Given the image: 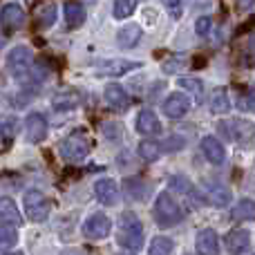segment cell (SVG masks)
I'll use <instances>...</instances> for the list:
<instances>
[{
    "label": "cell",
    "mask_w": 255,
    "mask_h": 255,
    "mask_svg": "<svg viewBox=\"0 0 255 255\" xmlns=\"http://www.w3.org/2000/svg\"><path fill=\"white\" fill-rule=\"evenodd\" d=\"M88 13H85V7L81 2H67L65 4V20L70 29H79L81 25L85 22Z\"/></svg>",
    "instance_id": "obj_21"
},
{
    "label": "cell",
    "mask_w": 255,
    "mask_h": 255,
    "mask_svg": "<svg viewBox=\"0 0 255 255\" xmlns=\"http://www.w3.org/2000/svg\"><path fill=\"white\" fill-rule=\"evenodd\" d=\"M170 188L175 190V193H181V197L188 202V206H202V204L206 202V197H204V195L193 186V181H188L184 175H175V177H172V179H170Z\"/></svg>",
    "instance_id": "obj_8"
},
{
    "label": "cell",
    "mask_w": 255,
    "mask_h": 255,
    "mask_svg": "<svg viewBox=\"0 0 255 255\" xmlns=\"http://www.w3.org/2000/svg\"><path fill=\"white\" fill-rule=\"evenodd\" d=\"M90 150H92V141H90V136L85 134L83 130H76V132H72L65 141H63L61 157L65 159V161L81 163L90 154Z\"/></svg>",
    "instance_id": "obj_1"
},
{
    "label": "cell",
    "mask_w": 255,
    "mask_h": 255,
    "mask_svg": "<svg viewBox=\"0 0 255 255\" xmlns=\"http://www.w3.org/2000/svg\"><path fill=\"white\" fill-rule=\"evenodd\" d=\"M220 130H226V134L238 143H251L255 139V124L249 119H233L229 124H220Z\"/></svg>",
    "instance_id": "obj_6"
},
{
    "label": "cell",
    "mask_w": 255,
    "mask_h": 255,
    "mask_svg": "<svg viewBox=\"0 0 255 255\" xmlns=\"http://www.w3.org/2000/svg\"><path fill=\"white\" fill-rule=\"evenodd\" d=\"M25 136L29 143H40V141L47 136V121L43 115L38 112H31L25 119Z\"/></svg>",
    "instance_id": "obj_11"
},
{
    "label": "cell",
    "mask_w": 255,
    "mask_h": 255,
    "mask_svg": "<svg viewBox=\"0 0 255 255\" xmlns=\"http://www.w3.org/2000/svg\"><path fill=\"white\" fill-rule=\"evenodd\" d=\"M31 63H34V52L29 47H25V45H18L7 56V70L11 72L16 81H25L29 76Z\"/></svg>",
    "instance_id": "obj_4"
},
{
    "label": "cell",
    "mask_w": 255,
    "mask_h": 255,
    "mask_svg": "<svg viewBox=\"0 0 255 255\" xmlns=\"http://www.w3.org/2000/svg\"><path fill=\"white\" fill-rule=\"evenodd\" d=\"M224 244H226V251L231 255H242L251 247V233H249L247 229H235L226 235Z\"/></svg>",
    "instance_id": "obj_14"
},
{
    "label": "cell",
    "mask_w": 255,
    "mask_h": 255,
    "mask_svg": "<svg viewBox=\"0 0 255 255\" xmlns=\"http://www.w3.org/2000/svg\"><path fill=\"white\" fill-rule=\"evenodd\" d=\"M195 251L197 255H220V240L213 229H204L197 233L195 240Z\"/></svg>",
    "instance_id": "obj_12"
},
{
    "label": "cell",
    "mask_w": 255,
    "mask_h": 255,
    "mask_svg": "<svg viewBox=\"0 0 255 255\" xmlns=\"http://www.w3.org/2000/svg\"><path fill=\"white\" fill-rule=\"evenodd\" d=\"M22 204H25V211H27V217L31 222H45L49 215V202L45 199V195L40 190L31 188L25 193L22 197Z\"/></svg>",
    "instance_id": "obj_5"
},
{
    "label": "cell",
    "mask_w": 255,
    "mask_h": 255,
    "mask_svg": "<svg viewBox=\"0 0 255 255\" xmlns=\"http://www.w3.org/2000/svg\"><path fill=\"white\" fill-rule=\"evenodd\" d=\"M81 103V97L74 92V90H67V92H61L54 97V110L58 112H67V110H74V108H79Z\"/></svg>",
    "instance_id": "obj_23"
},
{
    "label": "cell",
    "mask_w": 255,
    "mask_h": 255,
    "mask_svg": "<svg viewBox=\"0 0 255 255\" xmlns=\"http://www.w3.org/2000/svg\"><path fill=\"white\" fill-rule=\"evenodd\" d=\"M106 130H110V132H108V136H110V139H119V126H115V124H106Z\"/></svg>",
    "instance_id": "obj_37"
},
{
    "label": "cell",
    "mask_w": 255,
    "mask_h": 255,
    "mask_svg": "<svg viewBox=\"0 0 255 255\" xmlns=\"http://www.w3.org/2000/svg\"><path fill=\"white\" fill-rule=\"evenodd\" d=\"M141 67L139 63L134 61H126V58H108V61H101L97 65V72L103 76H124L128 72Z\"/></svg>",
    "instance_id": "obj_10"
},
{
    "label": "cell",
    "mask_w": 255,
    "mask_h": 255,
    "mask_svg": "<svg viewBox=\"0 0 255 255\" xmlns=\"http://www.w3.org/2000/svg\"><path fill=\"white\" fill-rule=\"evenodd\" d=\"M206 197L211 199L215 206H226L231 202V190L222 184H208L206 186Z\"/></svg>",
    "instance_id": "obj_24"
},
{
    "label": "cell",
    "mask_w": 255,
    "mask_h": 255,
    "mask_svg": "<svg viewBox=\"0 0 255 255\" xmlns=\"http://www.w3.org/2000/svg\"><path fill=\"white\" fill-rule=\"evenodd\" d=\"M181 65H184L181 58H172V63H163V72H166V74H175Z\"/></svg>",
    "instance_id": "obj_35"
},
{
    "label": "cell",
    "mask_w": 255,
    "mask_h": 255,
    "mask_svg": "<svg viewBox=\"0 0 255 255\" xmlns=\"http://www.w3.org/2000/svg\"><path fill=\"white\" fill-rule=\"evenodd\" d=\"M233 217L240 222H255V202L253 199H242L233 208Z\"/></svg>",
    "instance_id": "obj_27"
},
{
    "label": "cell",
    "mask_w": 255,
    "mask_h": 255,
    "mask_svg": "<svg viewBox=\"0 0 255 255\" xmlns=\"http://www.w3.org/2000/svg\"><path fill=\"white\" fill-rule=\"evenodd\" d=\"M177 83H179V88H184V90H188V92H195L197 97H202V83H199L197 79H186V76H181Z\"/></svg>",
    "instance_id": "obj_33"
},
{
    "label": "cell",
    "mask_w": 255,
    "mask_h": 255,
    "mask_svg": "<svg viewBox=\"0 0 255 255\" xmlns=\"http://www.w3.org/2000/svg\"><path fill=\"white\" fill-rule=\"evenodd\" d=\"M161 110H163V115H166L168 119H181V117L190 110V99L186 97V94H181V92H172V94H168L166 97Z\"/></svg>",
    "instance_id": "obj_9"
},
{
    "label": "cell",
    "mask_w": 255,
    "mask_h": 255,
    "mask_svg": "<svg viewBox=\"0 0 255 255\" xmlns=\"http://www.w3.org/2000/svg\"><path fill=\"white\" fill-rule=\"evenodd\" d=\"M139 157L145 159V161H157L161 157V143H157L152 139H143L139 143Z\"/></svg>",
    "instance_id": "obj_26"
},
{
    "label": "cell",
    "mask_w": 255,
    "mask_h": 255,
    "mask_svg": "<svg viewBox=\"0 0 255 255\" xmlns=\"http://www.w3.org/2000/svg\"><path fill=\"white\" fill-rule=\"evenodd\" d=\"M56 16H58L56 7H54V4H45V7L38 11V25L47 29V27H52L54 22H56Z\"/></svg>",
    "instance_id": "obj_30"
},
{
    "label": "cell",
    "mask_w": 255,
    "mask_h": 255,
    "mask_svg": "<svg viewBox=\"0 0 255 255\" xmlns=\"http://www.w3.org/2000/svg\"><path fill=\"white\" fill-rule=\"evenodd\" d=\"M136 130H139L141 134H148V136H154L161 132V124H159L154 110H141L139 112V117H136Z\"/></svg>",
    "instance_id": "obj_19"
},
{
    "label": "cell",
    "mask_w": 255,
    "mask_h": 255,
    "mask_svg": "<svg viewBox=\"0 0 255 255\" xmlns=\"http://www.w3.org/2000/svg\"><path fill=\"white\" fill-rule=\"evenodd\" d=\"M94 195H97L99 204H103V206H115L117 199H119V188H117V181L112 179H99L97 184H94Z\"/></svg>",
    "instance_id": "obj_15"
},
{
    "label": "cell",
    "mask_w": 255,
    "mask_h": 255,
    "mask_svg": "<svg viewBox=\"0 0 255 255\" xmlns=\"http://www.w3.org/2000/svg\"><path fill=\"white\" fill-rule=\"evenodd\" d=\"M136 7H139V0H115L112 2V16L117 20H126L136 11Z\"/></svg>",
    "instance_id": "obj_25"
},
{
    "label": "cell",
    "mask_w": 255,
    "mask_h": 255,
    "mask_svg": "<svg viewBox=\"0 0 255 255\" xmlns=\"http://www.w3.org/2000/svg\"><path fill=\"white\" fill-rule=\"evenodd\" d=\"M172 247H175V242H172L170 238H163V235H159V238H152V242H150L148 255H170L172 253Z\"/></svg>",
    "instance_id": "obj_28"
},
{
    "label": "cell",
    "mask_w": 255,
    "mask_h": 255,
    "mask_svg": "<svg viewBox=\"0 0 255 255\" xmlns=\"http://www.w3.org/2000/svg\"><path fill=\"white\" fill-rule=\"evenodd\" d=\"M4 255H22V253H11V251H9V253H4Z\"/></svg>",
    "instance_id": "obj_39"
},
{
    "label": "cell",
    "mask_w": 255,
    "mask_h": 255,
    "mask_svg": "<svg viewBox=\"0 0 255 255\" xmlns=\"http://www.w3.org/2000/svg\"><path fill=\"white\" fill-rule=\"evenodd\" d=\"M16 132H18L16 117H2V121H0V134H2V139H13Z\"/></svg>",
    "instance_id": "obj_31"
},
{
    "label": "cell",
    "mask_w": 255,
    "mask_h": 255,
    "mask_svg": "<svg viewBox=\"0 0 255 255\" xmlns=\"http://www.w3.org/2000/svg\"><path fill=\"white\" fill-rule=\"evenodd\" d=\"M184 145V141L179 139V136H172V141H168V148L170 150H175V148H181Z\"/></svg>",
    "instance_id": "obj_38"
},
{
    "label": "cell",
    "mask_w": 255,
    "mask_h": 255,
    "mask_svg": "<svg viewBox=\"0 0 255 255\" xmlns=\"http://www.w3.org/2000/svg\"><path fill=\"white\" fill-rule=\"evenodd\" d=\"M110 233H112V222H110V217L103 215V213L90 215L83 224V235L88 240H106Z\"/></svg>",
    "instance_id": "obj_7"
},
{
    "label": "cell",
    "mask_w": 255,
    "mask_h": 255,
    "mask_svg": "<svg viewBox=\"0 0 255 255\" xmlns=\"http://www.w3.org/2000/svg\"><path fill=\"white\" fill-rule=\"evenodd\" d=\"M103 97H106L108 106H110L112 110H117V112H124V110L130 108V97H128V92L121 88L119 83L106 85V92H103Z\"/></svg>",
    "instance_id": "obj_13"
},
{
    "label": "cell",
    "mask_w": 255,
    "mask_h": 255,
    "mask_svg": "<svg viewBox=\"0 0 255 255\" xmlns=\"http://www.w3.org/2000/svg\"><path fill=\"white\" fill-rule=\"evenodd\" d=\"M16 242H18L16 229H13V226H7V224L0 226V249H2V251H9L11 247H16Z\"/></svg>",
    "instance_id": "obj_29"
},
{
    "label": "cell",
    "mask_w": 255,
    "mask_h": 255,
    "mask_svg": "<svg viewBox=\"0 0 255 255\" xmlns=\"http://www.w3.org/2000/svg\"><path fill=\"white\" fill-rule=\"evenodd\" d=\"M211 29H213V20H211V16H202V18H197V22H195V34L202 36V38H206V36L211 34Z\"/></svg>",
    "instance_id": "obj_32"
},
{
    "label": "cell",
    "mask_w": 255,
    "mask_h": 255,
    "mask_svg": "<svg viewBox=\"0 0 255 255\" xmlns=\"http://www.w3.org/2000/svg\"><path fill=\"white\" fill-rule=\"evenodd\" d=\"M159 2H161L163 7L168 9V11H172L175 16H179V11H181V0H159Z\"/></svg>",
    "instance_id": "obj_34"
},
{
    "label": "cell",
    "mask_w": 255,
    "mask_h": 255,
    "mask_svg": "<svg viewBox=\"0 0 255 255\" xmlns=\"http://www.w3.org/2000/svg\"><path fill=\"white\" fill-rule=\"evenodd\" d=\"M202 152H204V157H206L211 163H215V166L224 163V159H226L224 145H222L220 139H215V136H204L202 139Z\"/></svg>",
    "instance_id": "obj_18"
},
{
    "label": "cell",
    "mask_w": 255,
    "mask_h": 255,
    "mask_svg": "<svg viewBox=\"0 0 255 255\" xmlns=\"http://www.w3.org/2000/svg\"><path fill=\"white\" fill-rule=\"evenodd\" d=\"M143 242V226H141L139 217L132 213H124L119 224V244L128 251H136Z\"/></svg>",
    "instance_id": "obj_2"
},
{
    "label": "cell",
    "mask_w": 255,
    "mask_h": 255,
    "mask_svg": "<svg viewBox=\"0 0 255 255\" xmlns=\"http://www.w3.org/2000/svg\"><path fill=\"white\" fill-rule=\"evenodd\" d=\"M154 217L161 226H172L184 220V211L170 193H159L157 202H154Z\"/></svg>",
    "instance_id": "obj_3"
},
{
    "label": "cell",
    "mask_w": 255,
    "mask_h": 255,
    "mask_svg": "<svg viewBox=\"0 0 255 255\" xmlns=\"http://www.w3.org/2000/svg\"><path fill=\"white\" fill-rule=\"evenodd\" d=\"M141 36H143V29L136 22H130V25H124L119 31H117V45L121 49H132L139 45Z\"/></svg>",
    "instance_id": "obj_16"
},
{
    "label": "cell",
    "mask_w": 255,
    "mask_h": 255,
    "mask_svg": "<svg viewBox=\"0 0 255 255\" xmlns=\"http://www.w3.org/2000/svg\"><path fill=\"white\" fill-rule=\"evenodd\" d=\"M211 112L213 115H229L231 112V99L224 88H215L211 94Z\"/></svg>",
    "instance_id": "obj_22"
},
{
    "label": "cell",
    "mask_w": 255,
    "mask_h": 255,
    "mask_svg": "<svg viewBox=\"0 0 255 255\" xmlns=\"http://www.w3.org/2000/svg\"><path fill=\"white\" fill-rule=\"evenodd\" d=\"M0 224L18 226L20 224V213L11 197H0Z\"/></svg>",
    "instance_id": "obj_20"
},
{
    "label": "cell",
    "mask_w": 255,
    "mask_h": 255,
    "mask_svg": "<svg viewBox=\"0 0 255 255\" xmlns=\"http://www.w3.org/2000/svg\"><path fill=\"white\" fill-rule=\"evenodd\" d=\"M0 22L4 27H9V29H18L25 22V9L18 2H7L2 7V11H0Z\"/></svg>",
    "instance_id": "obj_17"
},
{
    "label": "cell",
    "mask_w": 255,
    "mask_h": 255,
    "mask_svg": "<svg viewBox=\"0 0 255 255\" xmlns=\"http://www.w3.org/2000/svg\"><path fill=\"white\" fill-rule=\"evenodd\" d=\"M247 108L251 112H255V85L249 90V94H247Z\"/></svg>",
    "instance_id": "obj_36"
}]
</instances>
